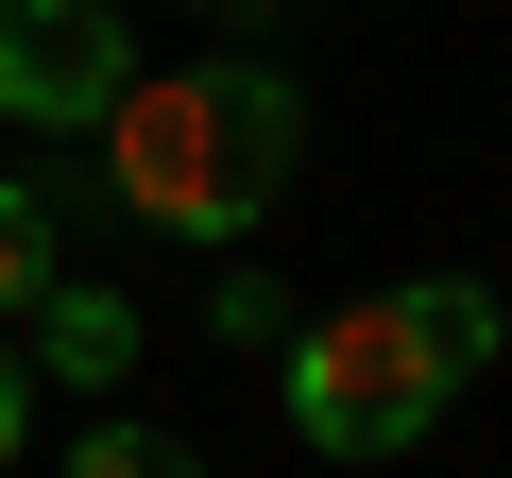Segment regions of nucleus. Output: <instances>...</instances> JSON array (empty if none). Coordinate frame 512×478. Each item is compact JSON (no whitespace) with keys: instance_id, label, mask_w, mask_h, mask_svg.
I'll return each mask as SVG.
<instances>
[{"instance_id":"nucleus-1","label":"nucleus","mask_w":512,"mask_h":478,"mask_svg":"<svg viewBox=\"0 0 512 478\" xmlns=\"http://www.w3.org/2000/svg\"><path fill=\"white\" fill-rule=\"evenodd\" d=\"M291 154H308V103L274 52H205V69H137L86 137V188L137 222V239H256L291 205Z\"/></svg>"},{"instance_id":"nucleus-2","label":"nucleus","mask_w":512,"mask_h":478,"mask_svg":"<svg viewBox=\"0 0 512 478\" xmlns=\"http://www.w3.org/2000/svg\"><path fill=\"white\" fill-rule=\"evenodd\" d=\"M274 393H291V444H325V461H410V444L444 427V376L410 359L393 308H325V325H291V342H274Z\"/></svg>"},{"instance_id":"nucleus-3","label":"nucleus","mask_w":512,"mask_h":478,"mask_svg":"<svg viewBox=\"0 0 512 478\" xmlns=\"http://www.w3.org/2000/svg\"><path fill=\"white\" fill-rule=\"evenodd\" d=\"M137 86V35H120V0H0V120L18 137H103V103Z\"/></svg>"},{"instance_id":"nucleus-4","label":"nucleus","mask_w":512,"mask_h":478,"mask_svg":"<svg viewBox=\"0 0 512 478\" xmlns=\"http://www.w3.org/2000/svg\"><path fill=\"white\" fill-rule=\"evenodd\" d=\"M18 359H35V393H52V376H69V393H120V376L154 359V325H137L103 274H52V291L18 308Z\"/></svg>"},{"instance_id":"nucleus-5","label":"nucleus","mask_w":512,"mask_h":478,"mask_svg":"<svg viewBox=\"0 0 512 478\" xmlns=\"http://www.w3.org/2000/svg\"><path fill=\"white\" fill-rule=\"evenodd\" d=\"M376 308L410 325V359H427L444 393H461V376H495V342H512V308H495L478 274H410V291H376Z\"/></svg>"},{"instance_id":"nucleus-6","label":"nucleus","mask_w":512,"mask_h":478,"mask_svg":"<svg viewBox=\"0 0 512 478\" xmlns=\"http://www.w3.org/2000/svg\"><path fill=\"white\" fill-rule=\"evenodd\" d=\"M52 274H69V205H52L35 171H0V325H18Z\"/></svg>"},{"instance_id":"nucleus-7","label":"nucleus","mask_w":512,"mask_h":478,"mask_svg":"<svg viewBox=\"0 0 512 478\" xmlns=\"http://www.w3.org/2000/svg\"><path fill=\"white\" fill-rule=\"evenodd\" d=\"M69 478H205V444H171V427H137V410H120V427H86V444H69Z\"/></svg>"},{"instance_id":"nucleus-8","label":"nucleus","mask_w":512,"mask_h":478,"mask_svg":"<svg viewBox=\"0 0 512 478\" xmlns=\"http://www.w3.org/2000/svg\"><path fill=\"white\" fill-rule=\"evenodd\" d=\"M205 325H222V342H291V308H274V274H222V291H205Z\"/></svg>"},{"instance_id":"nucleus-9","label":"nucleus","mask_w":512,"mask_h":478,"mask_svg":"<svg viewBox=\"0 0 512 478\" xmlns=\"http://www.w3.org/2000/svg\"><path fill=\"white\" fill-rule=\"evenodd\" d=\"M18 444H35V359H18V325H0V478H18Z\"/></svg>"},{"instance_id":"nucleus-10","label":"nucleus","mask_w":512,"mask_h":478,"mask_svg":"<svg viewBox=\"0 0 512 478\" xmlns=\"http://www.w3.org/2000/svg\"><path fill=\"white\" fill-rule=\"evenodd\" d=\"M188 18H256V0H188Z\"/></svg>"}]
</instances>
